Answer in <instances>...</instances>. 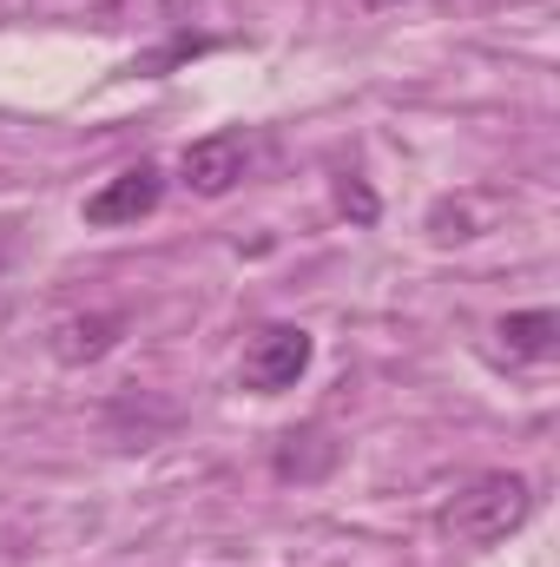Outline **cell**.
I'll use <instances>...</instances> for the list:
<instances>
[{
  "label": "cell",
  "mask_w": 560,
  "mask_h": 567,
  "mask_svg": "<svg viewBox=\"0 0 560 567\" xmlns=\"http://www.w3.org/2000/svg\"><path fill=\"white\" fill-rule=\"evenodd\" d=\"M7 271H13V238H7V225H0V284H7Z\"/></svg>",
  "instance_id": "cell-9"
},
{
  "label": "cell",
  "mask_w": 560,
  "mask_h": 567,
  "mask_svg": "<svg viewBox=\"0 0 560 567\" xmlns=\"http://www.w3.org/2000/svg\"><path fill=\"white\" fill-rule=\"evenodd\" d=\"M363 7H403V0H363Z\"/></svg>",
  "instance_id": "cell-10"
},
{
  "label": "cell",
  "mask_w": 560,
  "mask_h": 567,
  "mask_svg": "<svg viewBox=\"0 0 560 567\" xmlns=\"http://www.w3.org/2000/svg\"><path fill=\"white\" fill-rule=\"evenodd\" d=\"M158 198H165V172L139 158V165H126V172H113L100 192H86V205H80V218L93 225V231H113V225H139L158 212Z\"/></svg>",
  "instance_id": "cell-4"
},
{
  "label": "cell",
  "mask_w": 560,
  "mask_h": 567,
  "mask_svg": "<svg viewBox=\"0 0 560 567\" xmlns=\"http://www.w3.org/2000/svg\"><path fill=\"white\" fill-rule=\"evenodd\" d=\"M336 462H343V442H336L330 423L283 429L278 449H271V475H278V482H323Z\"/></svg>",
  "instance_id": "cell-6"
},
{
  "label": "cell",
  "mask_w": 560,
  "mask_h": 567,
  "mask_svg": "<svg viewBox=\"0 0 560 567\" xmlns=\"http://www.w3.org/2000/svg\"><path fill=\"white\" fill-rule=\"evenodd\" d=\"M528 515H535V482L515 468H481L435 508V528L462 548H501L515 528H528Z\"/></svg>",
  "instance_id": "cell-1"
},
{
  "label": "cell",
  "mask_w": 560,
  "mask_h": 567,
  "mask_svg": "<svg viewBox=\"0 0 560 567\" xmlns=\"http://www.w3.org/2000/svg\"><path fill=\"white\" fill-rule=\"evenodd\" d=\"M251 158H258V140L251 133H205V140H191L178 152V178H185V192H198V198H225V192H238L245 185V172H251Z\"/></svg>",
  "instance_id": "cell-3"
},
{
  "label": "cell",
  "mask_w": 560,
  "mask_h": 567,
  "mask_svg": "<svg viewBox=\"0 0 560 567\" xmlns=\"http://www.w3.org/2000/svg\"><path fill=\"white\" fill-rule=\"evenodd\" d=\"M126 323H133L126 310H73V317H60V323H53L46 350H53V363L86 370V363H100V357H113V350H120Z\"/></svg>",
  "instance_id": "cell-5"
},
{
  "label": "cell",
  "mask_w": 560,
  "mask_h": 567,
  "mask_svg": "<svg viewBox=\"0 0 560 567\" xmlns=\"http://www.w3.org/2000/svg\"><path fill=\"white\" fill-rule=\"evenodd\" d=\"M317 363V337L303 323H265L251 343H245V363H238V383L251 396H283L303 383V370Z\"/></svg>",
  "instance_id": "cell-2"
},
{
  "label": "cell",
  "mask_w": 560,
  "mask_h": 567,
  "mask_svg": "<svg viewBox=\"0 0 560 567\" xmlns=\"http://www.w3.org/2000/svg\"><path fill=\"white\" fill-rule=\"evenodd\" d=\"M336 212H343L350 225H376V218H383V198L363 185V172H336Z\"/></svg>",
  "instance_id": "cell-8"
},
{
  "label": "cell",
  "mask_w": 560,
  "mask_h": 567,
  "mask_svg": "<svg viewBox=\"0 0 560 567\" xmlns=\"http://www.w3.org/2000/svg\"><path fill=\"white\" fill-rule=\"evenodd\" d=\"M495 337L515 363H548L560 350V310H508L495 323Z\"/></svg>",
  "instance_id": "cell-7"
}]
</instances>
